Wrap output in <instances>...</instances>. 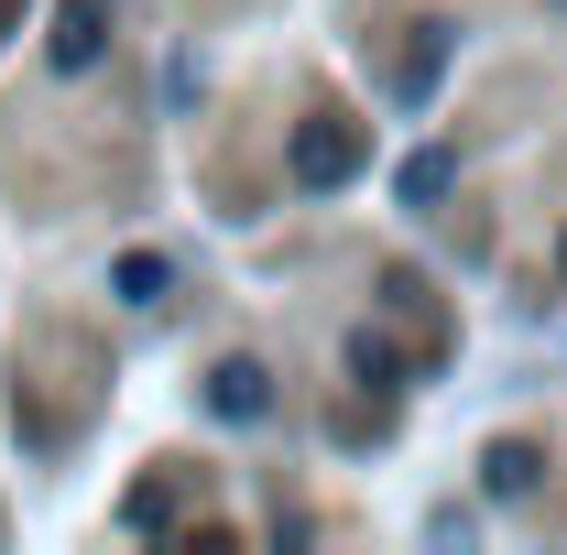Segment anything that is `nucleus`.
Here are the masks:
<instances>
[{"mask_svg": "<svg viewBox=\"0 0 567 555\" xmlns=\"http://www.w3.org/2000/svg\"><path fill=\"white\" fill-rule=\"evenodd\" d=\"M360 153H371V142H360V121L317 109V121L295 132V186H317V197H328V186H350V175H360Z\"/></svg>", "mask_w": 567, "mask_h": 555, "instance_id": "nucleus-1", "label": "nucleus"}, {"mask_svg": "<svg viewBox=\"0 0 567 555\" xmlns=\"http://www.w3.org/2000/svg\"><path fill=\"white\" fill-rule=\"evenodd\" d=\"M208 415H229V425H262V415H274V381H262L251 359H218V370H208Z\"/></svg>", "mask_w": 567, "mask_h": 555, "instance_id": "nucleus-2", "label": "nucleus"}, {"mask_svg": "<svg viewBox=\"0 0 567 555\" xmlns=\"http://www.w3.org/2000/svg\"><path fill=\"white\" fill-rule=\"evenodd\" d=\"M99 44H110V0H66L55 11V66H99Z\"/></svg>", "mask_w": 567, "mask_h": 555, "instance_id": "nucleus-3", "label": "nucleus"}, {"mask_svg": "<svg viewBox=\"0 0 567 555\" xmlns=\"http://www.w3.org/2000/svg\"><path fill=\"white\" fill-rule=\"evenodd\" d=\"M350 381L371 392V404H393V392H404V348L382 338V327H360L350 338Z\"/></svg>", "mask_w": 567, "mask_h": 555, "instance_id": "nucleus-4", "label": "nucleus"}, {"mask_svg": "<svg viewBox=\"0 0 567 555\" xmlns=\"http://www.w3.org/2000/svg\"><path fill=\"white\" fill-rule=\"evenodd\" d=\"M393 186H404V208H436V197L458 186V153H447V142H425V153H404V175H393Z\"/></svg>", "mask_w": 567, "mask_h": 555, "instance_id": "nucleus-5", "label": "nucleus"}, {"mask_svg": "<svg viewBox=\"0 0 567 555\" xmlns=\"http://www.w3.org/2000/svg\"><path fill=\"white\" fill-rule=\"evenodd\" d=\"M121 294H132V305H164V294H175V262H164V251H132V262H121Z\"/></svg>", "mask_w": 567, "mask_h": 555, "instance_id": "nucleus-6", "label": "nucleus"}, {"mask_svg": "<svg viewBox=\"0 0 567 555\" xmlns=\"http://www.w3.org/2000/svg\"><path fill=\"white\" fill-rule=\"evenodd\" d=\"M535 469H546L535 447H492V469H481V480H492L502 501H524V490H535Z\"/></svg>", "mask_w": 567, "mask_h": 555, "instance_id": "nucleus-7", "label": "nucleus"}]
</instances>
